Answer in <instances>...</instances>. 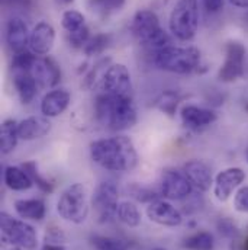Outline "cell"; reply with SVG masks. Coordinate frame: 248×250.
<instances>
[{
	"mask_svg": "<svg viewBox=\"0 0 248 250\" xmlns=\"http://www.w3.org/2000/svg\"><path fill=\"white\" fill-rule=\"evenodd\" d=\"M90 156L95 163L112 172H129L138 163L135 146L125 135L93 141L90 144Z\"/></svg>",
	"mask_w": 248,
	"mask_h": 250,
	"instance_id": "obj_1",
	"label": "cell"
},
{
	"mask_svg": "<svg viewBox=\"0 0 248 250\" xmlns=\"http://www.w3.org/2000/svg\"><path fill=\"white\" fill-rule=\"evenodd\" d=\"M95 114L100 124L112 131H124L136 123V109L132 99L115 98L103 92L96 98Z\"/></svg>",
	"mask_w": 248,
	"mask_h": 250,
	"instance_id": "obj_2",
	"label": "cell"
},
{
	"mask_svg": "<svg viewBox=\"0 0 248 250\" xmlns=\"http://www.w3.org/2000/svg\"><path fill=\"white\" fill-rule=\"evenodd\" d=\"M131 31L139 44L144 47L158 51L172 44L170 35L161 28L158 16L148 9L138 10L132 19Z\"/></svg>",
	"mask_w": 248,
	"mask_h": 250,
	"instance_id": "obj_3",
	"label": "cell"
},
{
	"mask_svg": "<svg viewBox=\"0 0 248 250\" xmlns=\"http://www.w3.org/2000/svg\"><path fill=\"white\" fill-rule=\"evenodd\" d=\"M154 64L166 71L177 74H190L202 67V56L196 47L169 45L154 51Z\"/></svg>",
	"mask_w": 248,
	"mask_h": 250,
	"instance_id": "obj_4",
	"label": "cell"
},
{
	"mask_svg": "<svg viewBox=\"0 0 248 250\" xmlns=\"http://www.w3.org/2000/svg\"><path fill=\"white\" fill-rule=\"evenodd\" d=\"M57 212L60 214L62 220L68 223L73 224L84 223L90 212L86 188L81 184H73L65 188L57 202Z\"/></svg>",
	"mask_w": 248,
	"mask_h": 250,
	"instance_id": "obj_5",
	"label": "cell"
},
{
	"mask_svg": "<svg viewBox=\"0 0 248 250\" xmlns=\"http://www.w3.org/2000/svg\"><path fill=\"white\" fill-rule=\"evenodd\" d=\"M169 26L177 40L185 42L193 40L199 28L197 0H179L170 13Z\"/></svg>",
	"mask_w": 248,
	"mask_h": 250,
	"instance_id": "obj_6",
	"label": "cell"
},
{
	"mask_svg": "<svg viewBox=\"0 0 248 250\" xmlns=\"http://www.w3.org/2000/svg\"><path fill=\"white\" fill-rule=\"evenodd\" d=\"M0 230L1 240H9L25 250H34L37 248V231L35 229L22 221L16 220L7 212H1L0 215Z\"/></svg>",
	"mask_w": 248,
	"mask_h": 250,
	"instance_id": "obj_7",
	"label": "cell"
},
{
	"mask_svg": "<svg viewBox=\"0 0 248 250\" xmlns=\"http://www.w3.org/2000/svg\"><path fill=\"white\" fill-rule=\"evenodd\" d=\"M100 92L115 96L132 99V82L129 70L124 64H112L102 76Z\"/></svg>",
	"mask_w": 248,
	"mask_h": 250,
	"instance_id": "obj_8",
	"label": "cell"
},
{
	"mask_svg": "<svg viewBox=\"0 0 248 250\" xmlns=\"http://www.w3.org/2000/svg\"><path fill=\"white\" fill-rule=\"evenodd\" d=\"M118 188L114 182H102L96 188L92 202L96 209L99 223H109L115 215H118Z\"/></svg>",
	"mask_w": 248,
	"mask_h": 250,
	"instance_id": "obj_9",
	"label": "cell"
},
{
	"mask_svg": "<svg viewBox=\"0 0 248 250\" xmlns=\"http://www.w3.org/2000/svg\"><path fill=\"white\" fill-rule=\"evenodd\" d=\"M246 47L238 41H231L225 45V62L221 65L218 77L224 83L238 80L244 74Z\"/></svg>",
	"mask_w": 248,
	"mask_h": 250,
	"instance_id": "obj_10",
	"label": "cell"
},
{
	"mask_svg": "<svg viewBox=\"0 0 248 250\" xmlns=\"http://www.w3.org/2000/svg\"><path fill=\"white\" fill-rule=\"evenodd\" d=\"M191 190H193V187L183 172L169 169L163 173L160 193L166 199L182 201L191 193Z\"/></svg>",
	"mask_w": 248,
	"mask_h": 250,
	"instance_id": "obj_11",
	"label": "cell"
},
{
	"mask_svg": "<svg viewBox=\"0 0 248 250\" xmlns=\"http://www.w3.org/2000/svg\"><path fill=\"white\" fill-rule=\"evenodd\" d=\"M246 181V172L240 167H228L219 172L213 181V195L218 201L225 202L237 188Z\"/></svg>",
	"mask_w": 248,
	"mask_h": 250,
	"instance_id": "obj_12",
	"label": "cell"
},
{
	"mask_svg": "<svg viewBox=\"0 0 248 250\" xmlns=\"http://www.w3.org/2000/svg\"><path fill=\"white\" fill-rule=\"evenodd\" d=\"M31 73L39 89H51L61 79V70L58 64L50 57H37Z\"/></svg>",
	"mask_w": 248,
	"mask_h": 250,
	"instance_id": "obj_13",
	"label": "cell"
},
{
	"mask_svg": "<svg viewBox=\"0 0 248 250\" xmlns=\"http://www.w3.org/2000/svg\"><path fill=\"white\" fill-rule=\"evenodd\" d=\"M147 215L153 223L164 227H177L183 221V217L176 207H173L167 201L158 199L147 207Z\"/></svg>",
	"mask_w": 248,
	"mask_h": 250,
	"instance_id": "obj_14",
	"label": "cell"
},
{
	"mask_svg": "<svg viewBox=\"0 0 248 250\" xmlns=\"http://www.w3.org/2000/svg\"><path fill=\"white\" fill-rule=\"evenodd\" d=\"M56 31L51 23L39 22L34 26L29 37V48L31 53L37 56H47L54 47Z\"/></svg>",
	"mask_w": 248,
	"mask_h": 250,
	"instance_id": "obj_15",
	"label": "cell"
},
{
	"mask_svg": "<svg viewBox=\"0 0 248 250\" xmlns=\"http://www.w3.org/2000/svg\"><path fill=\"white\" fill-rule=\"evenodd\" d=\"M183 173L186 175L191 187L199 192H206L213 185V176L210 169L200 160H190L185 163Z\"/></svg>",
	"mask_w": 248,
	"mask_h": 250,
	"instance_id": "obj_16",
	"label": "cell"
},
{
	"mask_svg": "<svg viewBox=\"0 0 248 250\" xmlns=\"http://www.w3.org/2000/svg\"><path fill=\"white\" fill-rule=\"evenodd\" d=\"M29 31L26 23L20 18H10L6 25V42L12 51L22 53L26 51V45H29Z\"/></svg>",
	"mask_w": 248,
	"mask_h": 250,
	"instance_id": "obj_17",
	"label": "cell"
},
{
	"mask_svg": "<svg viewBox=\"0 0 248 250\" xmlns=\"http://www.w3.org/2000/svg\"><path fill=\"white\" fill-rule=\"evenodd\" d=\"M70 101H71V96L65 89H54L42 98L41 112L47 118L58 117L68 108Z\"/></svg>",
	"mask_w": 248,
	"mask_h": 250,
	"instance_id": "obj_18",
	"label": "cell"
},
{
	"mask_svg": "<svg viewBox=\"0 0 248 250\" xmlns=\"http://www.w3.org/2000/svg\"><path fill=\"white\" fill-rule=\"evenodd\" d=\"M180 115L183 125L190 129H200L216 121V114L212 109L200 108L196 105H186Z\"/></svg>",
	"mask_w": 248,
	"mask_h": 250,
	"instance_id": "obj_19",
	"label": "cell"
},
{
	"mask_svg": "<svg viewBox=\"0 0 248 250\" xmlns=\"http://www.w3.org/2000/svg\"><path fill=\"white\" fill-rule=\"evenodd\" d=\"M51 129V123L47 117H31L18 124V134L20 140L32 141L47 135Z\"/></svg>",
	"mask_w": 248,
	"mask_h": 250,
	"instance_id": "obj_20",
	"label": "cell"
},
{
	"mask_svg": "<svg viewBox=\"0 0 248 250\" xmlns=\"http://www.w3.org/2000/svg\"><path fill=\"white\" fill-rule=\"evenodd\" d=\"M13 84L23 104L32 102V99L37 96V92L39 89L31 71H15Z\"/></svg>",
	"mask_w": 248,
	"mask_h": 250,
	"instance_id": "obj_21",
	"label": "cell"
},
{
	"mask_svg": "<svg viewBox=\"0 0 248 250\" xmlns=\"http://www.w3.org/2000/svg\"><path fill=\"white\" fill-rule=\"evenodd\" d=\"M3 181L6 184V187L12 190H26L29 188H32L34 181L29 176V173L20 166H9L4 169V175H3Z\"/></svg>",
	"mask_w": 248,
	"mask_h": 250,
	"instance_id": "obj_22",
	"label": "cell"
},
{
	"mask_svg": "<svg viewBox=\"0 0 248 250\" xmlns=\"http://www.w3.org/2000/svg\"><path fill=\"white\" fill-rule=\"evenodd\" d=\"M15 211L20 218L41 221L45 217V204L41 199H18Z\"/></svg>",
	"mask_w": 248,
	"mask_h": 250,
	"instance_id": "obj_23",
	"label": "cell"
},
{
	"mask_svg": "<svg viewBox=\"0 0 248 250\" xmlns=\"http://www.w3.org/2000/svg\"><path fill=\"white\" fill-rule=\"evenodd\" d=\"M19 140L18 124L13 120H6L0 128V151L1 154H9L15 150Z\"/></svg>",
	"mask_w": 248,
	"mask_h": 250,
	"instance_id": "obj_24",
	"label": "cell"
},
{
	"mask_svg": "<svg viewBox=\"0 0 248 250\" xmlns=\"http://www.w3.org/2000/svg\"><path fill=\"white\" fill-rule=\"evenodd\" d=\"M118 218L128 227H138L141 224V212L134 202L122 201L118 205Z\"/></svg>",
	"mask_w": 248,
	"mask_h": 250,
	"instance_id": "obj_25",
	"label": "cell"
},
{
	"mask_svg": "<svg viewBox=\"0 0 248 250\" xmlns=\"http://www.w3.org/2000/svg\"><path fill=\"white\" fill-rule=\"evenodd\" d=\"M213 236L208 231H197L187 237L183 243V248L187 250H213Z\"/></svg>",
	"mask_w": 248,
	"mask_h": 250,
	"instance_id": "obj_26",
	"label": "cell"
},
{
	"mask_svg": "<svg viewBox=\"0 0 248 250\" xmlns=\"http://www.w3.org/2000/svg\"><path fill=\"white\" fill-rule=\"evenodd\" d=\"M109 41H111L109 35H106V34H97V35H95V37H90V40H89L87 44L84 45L83 51H84V54L89 56V57L99 56V54H102V53L108 48Z\"/></svg>",
	"mask_w": 248,
	"mask_h": 250,
	"instance_id": "obj_27",
	"label": "cell"
},
{
	"mask_svg": "<svg viewBox=\"0 0 248 250\" xmlns=\"http://www.w3.org/2000/svg\"><path fill=\"white\" fill-rule=\"evenodd\" d=\"M84 16L77 12V10H65L62 13V28L70 34V32H76L78 29H81L83 26H86V22H84Z\"/></svg>",
	"mask_w": 248,
	"mask_h": 250,
	"instance_id": "obj_28",
	"label": "cell"
},
{
	"mask_svg": "<svg viewBox=\"0 0 248 250\" xmlns=\"http://www.w3.org/2000/svg\"><path fill=\"white\" fill-rule=\"evenodd\" d=\"M92 245L96 250H128V243L108 236H95L92 239Z\"/></svg>",
	"mask_w": 248,
	"mask_h": 250,
	"instance_id": "obj_29",
	"label": "cell"
},
{
	"mask_svg": "<svg viewBox=\"0 0 248 250\" xmlns=\"http://www.w3.org/2000/svg\"><path fill=\"white\" fill-rule=\"evenodd\" d=\"M125 4V0H89V7L100 15H108L111 12L119 10Z\"/></svg>",
	"mask_w": 248,
	"mask_h": 250,
	"instance_id": "obj_30",
	"label": "cell"
},
{
	"mask_svg": "<svg viewBox=\"0 0 248 250\" xmlns=\"http://www.w3.org/2000/svg\"><path fill=\"white\" fill-rule=\"evenodd\" d=\"M35 60L37 57L34 56V53H29V51L16 53L12 62V68L13 71H31Z\"/></svg>",
	"mask_w": 248,
	"mask_h": 250,
	"instance_id": "obj_31",
	"label": "cell"
},
{
	"mask_svg": "<svg viewBox=\"0 0 248 250\" xmlns=\"http://www.w3.org/2000/svg\"><path fill=\"white\" fill-rule=\"evenodd\" d=\"M22 167L29 173V176L32 178L34 184H37V187L39 188L42 192H47V193H51L53 192V184H50L47 179H44L39 173H38V169H37V165L34 162H28L25 165H22Z\"/></svg>",
	"mask_w": 248,
	"mask_h": 250,
	"instance_id": "obj_32",
	"label": "cell"
},
{
	"mask_svg": "<svg viewBox=\"0 0 248 250\" xmlns=\"http://www.w3.org/2000/svg\"><path fill=\"white\" fill-rule=\"evenodd\" d=\"M177 102H179V99H177L176 93H173V92H166V93L157 101V105H158V108H160L163 112H166V114H169V115H173L174 111H176V108H177Z\"/></svg>",
	"mask_w": 248,
	"mask_h": 250,
	"instance_id": "obj_33",
	"label": "cell"
},
{
	"mask_svg": "<svg viewBox=\"0 0 248 250\" xmlns=\"http://www.w3.org/2000/svg\"><path fill=\"white\" fill-rule=\"evenodd\" d=\"M89 40H90V34H89V28L87 26H83L81 29L68 34V42L74 48H81L83 50Z\"/></svg>",
	"mask_w": 248,
	"mask_h": 250,
	"instance_id": "obj_34",
	"label": "cell"
},
{
	"mask_svg": "<svg viewBox=\"0 0 248 250\" xmlns=\"http://www.w3.org/2000/svg\"><path fill=\"white\" fill-rule=\"evenodd\" d=\"M131 190H132L134 198H136L141 202H148L150 201V204L154 202V201H157V198L161 195V193H157V192H153L150 189H145V188L142 187H136V185L131 188Z\"/></svg>",
	"mask_w": 248,
	"mask_h": 250,
	"instance_id": "obj_35",
	"label": "cell"
},
{
	"mask_svg": "<svg viewBox=\"0 0 248 250\" xmlns=\"http://www.w3.org/2000/svg\"><path fill=\"white\" fill-rule=\"evenodd\" d=\"M234 207L238 212H248V187L238 188L234 196Z\"/></svg>",
	"mask_w": 248,
	"mask_h": 250,
	"instance_id": "obj_36",
	"label": "cell"
},
{
	"mask_svg": "<svg viewBox=\"0 0 248 250\" xmlns=\"http://www.w3.org/2000/svg\"><path fill=\"white\" fill-rule=\"evenodd\" d=\"M67 242L65 234L61 231V229H47L45 233V243H54V245H64Z\"/></svg>",
	"mask_w": 248,
	"mask_h": 250,
	"instance_id": "obj_37",
	"label": "cell"
},
{
	"mask_svg": "<svg viewBox=\"0 0 248 250\" xmlns=\"http://www.w3.org/2000/svg\"><path fill=\"white\" fill-rule=\"evenodd\" d=\"M203 6L208 12L216 13L224 7V0H203Z\"/></svg>",
	"mask_w": 248,
	"mask_h": 250,
	"instance_id": "obj_38",
	"label": "cell"
},
{
	"mask_svg": "<svg viewBox=\"0 0 248 250\" xmlns=\"http://www.w3.org/2000/svg\"><path fill=\"white\" fill-rule=\"evenodd\" d=\"M0 250H23L20 246L9 242V240H1V245H0Z\"/></svg>",
	"mask_w": 248,
	"mask_h": 250,
	"instance_id": "obj_39",
	"label": "cell"
},
{
	"mask_svg": "<svg viewBox=\"0 0 248 250\" xmlns=\"http://www.w3.org/2000/svg\"><path fill=\"white\" fill-rule=\"evenodd\" d=\"M4 3L15 4V6H23V7H28V6L31 4V0H4Z\"/></svg>",
	"mask_w": 248,
	"mask_h": 250,
	"instance_id": "obj_40",
	"label": "cell"
},
{
	"mask_svg": "<svg viewBox=\"0 0 248 250\" xmlns=\"http://www.w3.org/2000/svg\"><path fill=\"white\" fill-rule=\"evenodd\" d=\"M229 3L240 9H248V0H229Z\"/></svg>",
	"mask_w": 248,
	"mask_h": 250,
	"instance_id": "obj_41",
	"label": "cell"
},
{
	"mask_svg": "<svg viewBox=\"0 0 248 250\" xmlns=\"http://www.w3.org/2000/svg\"><path fill=\"white\" fill-rule=\"evenodd\" d=\"M42 250H65L64 245H54V243H45Z\"/></svg>",
	"mask_w": 248,
	"mask_h": 250,
	"instance_id": "obj_42",
	"label": "cell"
},
{
	"mask_svg": "<svg viewBox=\"0 0 248 250\" xmlns=\"http://www.w3.org/2000/svg\"><path fill=\"white\" fill-rule=\"evenodd\" d=\"M244 250H248V236L247 239H246V242H244Z\"/></svg>",
	"mask_w": 248,
	"mask_h": 250,
	"instance_id": "obj_43",
	"label": "cell"
},
{
	"mask_svg": "<svg viewBox=\"0 0 248 250\" xmlns=\"http://www.w3.org/2000/svg\"><path fill=\"white\" fill-rule=\"evenodd\" d=\"M62 3H70V1H73V0H60Z\"/></svg>",
	"mask_w": 248,
	"mask_h": 250,
	"instance_id": "obj_44",
	"label": "cell"
},
{
	"mask_svg": "<svg viewBox=\"0 0 248 250\" xmlns=\"http://www.w3.org/2000/svg\"><path fill=\"white\" fill-rule=\"evenodd\" d=\"M153 250H166V249H161V248H155V249H153Z\"/></svg>",
	"mask_w": 248,
	"mask_h": 250,
	"instance_id": "obj_45",
	"label": "cell"
},
{
	"mask_svg": "<svg viewBox=\"0 0 248 250\" xmlns=\"http://www.w3.org/2000/svg\"><path fill=\"white\" fill-rule=\"evenodd\" d=\"M247 162H248V150H247Z\"/></svg>",
	"mask_w": 248,
	"mask_h": 250,
	"instance_id": "obj_46",
	"label": "cell"
}]
</instances>
